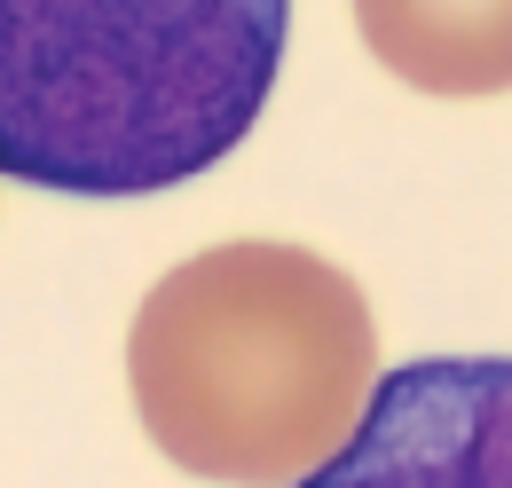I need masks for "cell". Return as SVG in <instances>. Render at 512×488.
I'll return each instance as SVG.
<instances>
[{
  "label": "cell",
  "mask_w": 512,
  "mask_h": 488,
  "mask_svg": "<svg viewBox=\"0 0 512 488\" xmlns=\"http://www.w3.org/2000/svg\"><path fill=\"white\" fill-rule=\"evenodd\" d=\"M292 0H0V182L166 197L260 126Z\"/></svg>",
  "instance_id": "1"
},
{
  "label": "cell",
  "mask_w": 512,
  "mask_h": 488,
  "mask_svg": "<svg viewBox=\"0 0 512 488\" xmlns=\"http://www.w3.org/2000/svg\"><path fill=\"white\" fill-rule=\"evenodd\" d=\"M150 441L205 481L284 488L371 394L363 292L292 244H229L174 268L134 323Z\"/></svg>",
  "instance_id": "2"
},
{
  "label": "cell",
  "mask_w": 512,
  "mask_h": 488,
  "mask_svg": "<svg viewBox=\"0 0 512 488\" xmlns=\"http://www.w3.org/2000/svg\"><path fill=\"white\" fill-rule=\"evenodd\" d=\"M284 488H512V355L379 370L355 426Z\"/></svg>",
  "instance_id": "3"
},
{
  "label": "cell",
  "mask_w": 512,
  "mask_h": 488,
  "mask_svg": "<svg viewBox=\"0 0 512 488\" xmlns=\"http://www.w3.org/2000/svg\"><path fill=\"white\" fill-rule=\"evenodd\" d=\"M449 8H457V0H355L363 40L379 48V63L394 79H418V63H426V48L442 40Z\"/></svg>",
  "instance_id": "4"
}]
</instances>
